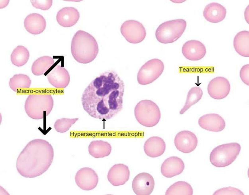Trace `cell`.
Wrapping results in <instances>:
<instances>
[{"mask_svg": "<svg viewBox=\"0 0 249 195\" xmlns=\"http://www.w3.org/2000/svg\"><path fill=\"white\" fill-rule=\"evenodd\" d=\"M71 52L77 61L82 64L88 63L93 61L97 55L98 46L96 39L91 34L79 30L72 39Z\"/></svg>", "mask_w": 249, "mask_h": 195, "instance_id": "cell-3", "label": "cell"}, {"mask_svg": "<svg viewBox=\"0 0 249 195\" xmlns=\"http://www.w3.org/2000/svg\"><path fill=\"white\" fill-rule=\"evenodd\" d=\"M198 124L201 127L205 129L215 132L222 131L225 126L223 119L215 113L205 114L201 116L198 120Z\"/></svg>", "mask_w": 249, "mask_h": 195, "instance_id": "cell-17", "label": "cell"}, {"mask_svg": "<svg viewBox=\"0 0 249 195\" xmlns=\"http://www.w3.org/2000/svg\"><path fill=\"white\" fill-rule=\"evenodd\" d=\"M166 144L163 139L158 136L148 138L143 146L145 154L151 157H158L163 154L166 149Z\"/></svg>", "mask_w": 249, "mask_h": 195, "instance_id": "cell-21", "label": "cell"}, {"mask_svg": "<svg viewBox=\"0 0 249 195\" xmlns=\"http://www.w3.org/2000/svg\"><path fill=\"white\" fill-rule=\"evenodd\" d=\"M79 17V13L76 9L72 7H66L62 8L57 12L56 20L61 26L68 27L75 25Z\"/></svg>", "mask_w": 249, "mask_h": 195, "instance_id": "cell-20", "label": "cell"}, {"mask_svg": "<svg viewBox=\"0 0 249 195\" xmlns=\"http://www.w3.org/2000/svg\"><path fill=\"white\" fill-rule=\"evenodd\" d=\"M30 54L28 50L22 45L17 46L13 51L11 55V60L13 64L18 66H21L28 61Z\"/></svg>", "mask_w": 249, "mask_h": 195, "instance_id": "cell-26", "label": "cell"}, {"mask_svg": "<svg viewBox=\"0 0 249 195\" xmlns=\"http://www.w3.org/2000/svg\"><path fill=\"white\" fill-rule=\"evenodd\" d=\"M130 171L128 167L123 164L114 165L109 170L107 178L110 183L114 186L124 184L129 179Z\"/></svg>", "mask_w": 249, "mask_h": 195, "instance_id": "cell-16", "label": "cell"}, {"mask_svg": "<svg viewBox=\"0 0 249 195\" xmlns=\"http://www.w3.org/2000/svg\"><path fill=\"white\" fill-rule=\"evenodd\" d=\"M185 165L183 161L177 156H171L166 159L162 163L161 173L167 178H171L181 174Z\"/></svg>", "mask_w": 249, "mask_h": 195, "instance_id": "cell-18", "label": "cell"}, {"mask_svg": "<svg viewBox=\"0 0 249 195\" xmlns=\"http://www.w3.org/2000/svg\"><path fill=\"white\" fill-rule=\"evenodd\" d=\"M46 23L41 15L37 13L28 15L24 21V25L26 30L33 34L42 33L45 29Z\"/></svg>", "mask_w": 249, "mask_h": 195, "instance_id": "cell-19", "label": "cell"}, {"mask_svg": "<svg viewBox=\"0 0 249 195\" xmlns=\"http://www.w3.org/2000/svg\"><path fill=\"white\" fill-rule=\"evenodd\" d=\"M134 114L137 121L148 127L156 125L161 117L159 107L155 102L149 100H142L138 103L134 108Z\"/></svg>", "mask_w": 249, "mask_h": 195, "instance_id": "cell-5", "label": "cell"}, {"mask_svg": "<svg viewBox=\"0 0 249 195\" xmlns=\"http://www.w3.org/2000/svg\"><path fill=\"white\" fill-rule=\"evenodd\" d=\"M213 195H244L239 189L231 187L223 188L216 191Z\"/></svg>", "mask_w": 249, "mask_h": 195, "instance_id": "cell-31", "label": "cell"}, {"mask_svg": "<svg viewBox=\"0 0 249 195\" xmlns=\"http://www.w3.org/2000/svg\"><path fill=\"white\" fill-rule=\"evenodd\" d=\"M78 120V118H63L58 119L55 121L54 127L57 132L64 133L68 131Z\"/></svg>", "mask_w": 249, "mask_h": 195, "instance_id": "cell-30", "label": "cell"}, {"mask_svg": "<svg viewBox=\"0 0 249 195\" xmlns=\"http://www.w3.org/2000/svg\"><path fill=\"white\" fill-rule=\"evenodd\" d=\"M230 85L228 80L223 77L213 78L209 83L207 87L209 96L215 99H221L226 98L229 94Z\"/></svg>", "mask_w": 249, "mask_h": 195, "instance_id": "cell-12", "label": "cell"}, {"mask_svg": "<svg viewBox=\"0 0 249 195\" xmlns=\"http://www.w3.org/2000/svg\"><path fill=\"white\" fill-rule=\"evenodd\" d=\"M31 80L27 75L20 74L14 75L9 81V86L14 91L16 92L20 88H29L31 85Z\"/></svg>", "mask_w": 249, "mask_h": 195, "instance_id": "cell-27", "label": "cell"}, {"mask_svg": "<svg viewBox=\"0 0 249 195\" xmlns=\"http://www.w3.org/2000/svg\"><path fill=\"white\" fill-rule=\"evenodd\" d=\"M154 179L150 174L143 172L137 175L134 179L133 190L136 195H150L154 187Z\"/></svg>", "mask_w": 249, "mask_h": 195, "instance_id": "cell-13", "label": "cell"}, {"mask_svg": "<svg viewBox=\"0 0 249 195\" xmlns=\"http://www.w3.org/2000/svg\"><path fill=\"white\" fill-rule=\"evenodd\" d=\"M203 94L202 90L200 88L194 87L191 88L188 93L185 104L180 110V114H183L191 106L197 102L201 98Z\"/></svg>", "mask_w": 249, "mask_h": 195, "instance_id": "cell-28", "label": "cell"}, {"mask_svg": "<svg viewBox=\"0 0 249 195\" xmlns=\"http://www.w3.org/2000/svg\"><path fill=\"white\" fill-rule=\"evenodd\" d=\"M174 143L179 151L184 153H189L196 148L198 144V139L193 132L188 130H183L176 134Z\"/></svg>", "mask_w": 249, "mask_h": 195, "instance_id": "cell-11", "label": "cell"}, {"mask_svg": "<svg viewBox=\"0 0 249 195\" xmlns=\"http://www.w3.org/2000/svg\"><path fill=\"white\" fill-rule=\"evenodd\" d=\"M241 149L240 145L231 143L220 145L214 148L210 155V161L214 166L225 167L232 163L238 155Z\"/></svg>", "mask_w": 249, "mask_h": 195, "instance_id": "cell-6", "label": "cell"}, {"mask_svg": "<svg viewBox=\"0 0 249 195\" xmlns=\"http://www.w3.org/2000/svg\"><path fill=\"white\" fill-rule=\"evenodd\" d=\"M49 82L58 88H65L69 84L70 76L67 70L60 65L56 66L47 74Z\"/></svg>", "mask_w": 249, "mask_h": 195, "instance_id": "cell-15", "label": "cell"}, {"mask_svg": "<svg viewBox=\"0 0 249 195\" xmlns=\"http://www.w3.org/2000/svg\"><path fill=\"white\" fill-rule=\"evenodd\" d=\"M120 32L128 42L134 44L142 42L146 34V29L142 24L134 20L124 22L121 25Z\"/></svg>", "mask_w": 249, "mask_h": 195, "instance_id": "cell-9", "label": "cell"}, {"mask_svg": "<svg viewBox=\"0 0 249 195\" xmlns=\"http://www.w3.org/2000/svg\"><path fill=\"white\" fill-rule=\"evenodd\" d=\"M226 10L221 4L212 2L207 5L203 11V16L208 21L212 23H217L225 18Z\"/></svg>", "mask_w": 249, "mask_h": 195, "instance_id": "cell-22", "label": "cell"}, {"mask_svg": "<svg viewBox=\"0 0 249 195\" xmlns=\"http://www.w3.org/2000/svg\"><path fill=\"white\" fill-rule=\"evenodd\" d=\"M77 186L83 190L89 191L97 185L98 177L96 172L89 167H83L77 172L75 178Z\"/></svg>", "mask_w": 249, "mask_h": 195, "instance_id": "cell-10", "label": "cell"}, {"mask_svg": "<svg viewBox=\"0 0 249 195\" xmlns=\"http://www.w3.org/2000/svg\"><path fill=\"white\" fill-rule=\"evenodd\" d=\"M164 66L160 59H153L146 62L140 68L137 76L139 84L146 85L153 82L162 73Z\"/></svg>", "mask_w": 249, "mask_h": 195, "instance_id": "cell-8", "label": "cell"}, {"mask_svg": "<svg viewBox=\"0 0 249 195\" xmlns=\"http://www.w3.org/2000/svg\"><path fill=\"white\" fill-rule=\"evenodd\" d=\"M182 52L187 59L198 61L203 58L206 53L204 45L200 42L192 40L186 42L183 45Z\"/></svg>", "mask_w": 249, "mask_h": 195, "instance_id": "cell-14", "label": "cell"}, {"mask_svg": "<svg viewBox=\"0 0 249 195\" xmlns=\"http://www.w3.org/2000/svg\"><path fill=\"white\" fill-rule=\"evenodd\" d=\"M186 26V22L182 19L165 21L157 29L156 38L158 41L162 43H173L181 36Z\"/></svg>", "mask_w": 249, "mask_h": 195, "instance_id": "cell-7", "label": "cell"}, {"mask_svg": "<svg viewBox=\"0 0 249 195\" xmlns=\"http://www.w3.org/2000/svg\"><path fill=\"white\" fill-rule=\"evenodd\" d=\"M54 64V60L51 57H40L33 63L31 66L32 73L35 75H40L45 73Z\"/></svg>", "mask_w": 249, "mask_h": 195, "instance_id": "cell-25", "label": "cell"}, {"mask_svg": "<svg viewBox=\"0 0 249 195\" xmlns=\"http://www.w3.org/2000/svg\"><path fill=\"white\" fill-rule=\"evenodd\" d=\"M111 149V146L108 142L101 140L93 141L88 147L89 154L96 158H103L109 156Z\"/></svg>", "mask_w": 249, "mask_h": 195, "instance_id": "cell-23", "label": "cell"}, {"mask_svg": "<svg viewBox=\"0 0 249 195\" xmlns=\"http://www.w3.org/2000/svg\"><path fill=\"white\" fill-rule=\"evenodd\" d=\"M233 46L236 52L245 57H249V32L244 30L238 32L235 36Z\"/></svg>", "mask_w": 249, "mask_h": 195, "instance_id": "cell-24", "label": "cell"}, {"mask_svg": "<svg viewBox=\"0 0 249 195\" xmlns=\"http://www.w3.org/2000/svg\"><path fill=\"white\" fill-rule=\"evenodd\" d=\"M193 190L191 186L187 183L179 181L170 186L166 191L165 195H192Z\"/></svg>", "mask_w": 249, "mask_h": 195, "instance_id": "cell-29", "label": "cell"}, {"mask_svg": "<svg viewBox=\"0 0 249 195\" xmlns=\"http://www.w3.org/2000/svg\"><path fill=\"white\" fill-rule=\"evenodd\" d=\"M240 77L246 84H249V65L246 64L241 68L240 72Z\"/></svg>", "mask_w": 249, "mask_h": 195, "instance_id": "cell-33", "label": "cell"}, {"mask_svg": "<svg viewBox=\"0 0 249 195\" xmlns=\"http://www.w3.org/2000/svg\"><path fill=\"white\" fill-rule=\"evenodd\" d=\"M54 151L51 145L41 139L29 142L21 152L16 161L17 171L22 176L33 178L45 172L51 165Z\"/></svg>", "mask_w": 249, "mask_h": 195, "instance_id": "cell-2", "label": "cell"}, {"mask_svg": "<svg viewBox=\"0 0 249 195\" xmlns=\"http://www.w3.org/2000/svg\"><path fill=\"white\" fill-rule=\"evenodd\" d=\"M32 5L35 7L43 10L49 9L52 5V0H31Z\"/></svg>", "mask_w": 249, "mask_h": 195, "instance_id": "cell-32", "label": "cell"}, {"mask_svg": "<svg viewBox=\"0 0 249 195\" xmlns=\"http://www.w3.org/2000/svg\"><path fill=\"white\" fill-rule=\"evenodd\" d=\"M124 90V82L115 71L104 72L85 88L81 97L82 107L92 117L110 120L122 110Z\"/></svg>", "mask_w": 249, "mask_h": 195, "instance_id": "cell-1", "label": "cell"}, {"mask_svg": "<svg viewBox=\"0 0 249 195\" xmlns=\"http://www.w3.org/2000/svg\"><path fill=\"white\" fill-rule=\"evenodd\" d=\"M53 98L49 94H31L27 98L24 108L27 115L35 120L48 116L53 109Z\"/></svg>", "mask_w": 249, "mask_h": 195, "instance_id": "cell-4", "label": "cell"}]
</instances>
